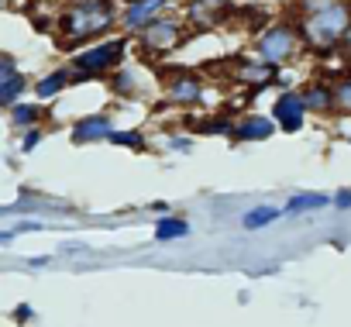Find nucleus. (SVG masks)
Here are the masks:
<instances>
[{"instance_id":"nucleus-23","label":"nucleus","mask_w":351,"mask_h":327,"mask_svg":"<svg viewBox=\"0 0 351 327\" xmlns=\"http://www.w3.org/2000/svg\"><path fill=\"white\" fill-rule=\"evenodd\" d=\"M324 4L327 0H296V11H300V18H306V14H317Z\"/></svg>"},{"instance_id":"nucleus-25","label":"nucleus","mask_w":351,"mask_h":327,"mask_svg":"<svg viewBox=\"0 0 351 327\" xmlns=\"http://www.w3.org/2000/svg\"><path fill=\"white\" fill-rule=\"evenodd\" d=\"M11 317H14V324H32V320H35V310H32L28 303H21V306H18Z\"/></svg>"},{"instance_id":"nucleus-15","label":"nucleus","mask_w":351,"mask_h":327,"mask_svg":"<svg viewBox=\"0 0 351 327\" xmlns=\"http://www.w3.org/2000/svg\"><path fill=\"white\" fill-rule=\"evenodd\" d=\"M49 121V110H45V104L42 100H18L11 110H8V124H11V131H28V128H38V124H45Z\"/></svg>"},{"instance_id":"nucleus-13","label":"nucleus","mask_w":351,"mask_h":327,"mask_svg":"<svg viewBox=\"0 0 351 327\" xmlns=\"http://www.w3.org/2000/svg\"><path fill=\"white\" fill-rule=\"evenodd\" d=\"M276 121H272V114H255V110H245L241 117H238V128H234V134H231V141H238V145H248V141H269L272 134H276Z\"/></svg>"},{"instance_id":"nucleus-10","label":"nucleus","mask_w":351,"mask_h":327,"mask_svg":"<svg viewBox=\"0 0 351 327\" xmlns=\"http://www.w3.org/2000/svg\"><path fill=\"white\" fill-rule=\"evenodd\" d=\"M28 93V73L18 69V59L11 52L0 56V107L11 110L18 100H25Z\"/></svg>"},{"instance_id":"nucleus-26","label":"nucleus","mask_w":351,"mask_h":327,"mask_svg":"<svg viewBox=\"0 0 351 327\" xmlns=\"http://www.w3.org/2000/svg\"><path fill=\"white\" fill-rule=\"evenodd\" d=\"M14 238H18V234H14V228H4V231H0V245H4V248H11V245H14Z\"/></svg>"},{"instance_id":"nucleus-18","label":"nucleus","mask_w":351,"mask_h":327,"mask_svg":"<svg viewBox=\"0 0 351 327\" xmlns=\"http://www.w3.org/2000/svg\"><path fill=\"white\" fill-rule=\"evenodd\" d=\"M330 93H334V107L337 114L351 117V66H344L341 73H330Z\"/></svg>"},{"instance_id":"nucleus-11","label":"nucleus","mask_w":351,"mask_h":327,"mask_svg":"<svg viewBox=\"0 0 351 327\" xmlns=\"http://www.w3.org/2000/svg\"><path fill=\"white\" fill-rule=\"evenodd\" d=\"M107 90H110L117 100H138V97H145V90H148V83H145V69L124 62L121 69H114V73L107 76Z\"/></svg>"},{"instance_id":"nucleus-1","label":"nucleus","mask_w":351,"mask_h":327,"mask_svg":"<svg viewBox=\"0 0 351 327\" xmlns=\"http://www.w3.org/2000/svg\"><path fill=\"white\" fill-rule=\"evenodd\" d=\"M121 28V4L117 0H66V8L56 18L59 45L73 56L83 45H93Z\"/></svg>"},{"instance_id":"nucleus-16","label":"nucleus","mask_w":351,"mask_h":327,"mask_svg":"<svg viewBox=\"0 0 351 327\" xmlns=\"http://www.w3.org/2000/svg\"><path fill=\"white\" fill-rule=\"evenodd\" d=\"M324 207H334V193H317V190H300L286 200V214H317Z\"/></svg>"},{"instance_id":"nucleus-19","label":"nucleus","mask_w":351,"mask_h":327,"mask_svg":"<svg viewBox=\"0 0 351 327\" xmlns=\"http://www.w3.org/2000/svg\"><path fill=\"white\" fill-rule=\"evenodd\" d=\"M190 234V221L186 217H176V214H165L155 221V241H176V238H186Z\"/></svg>"},{"instance_id":"nucleus-27","label":"nucleus","mask_w":351,"mask_h":327,"mask_svg":"<svg viewBox=\"0 0 351 327\" xmlns=\"http://www.w3.org/2000/svg\"><path fill=\"white\" fill-rule=\"evenodd\" d=\"M152 214L165 217V214H169V204H165V200H155V204H152Z\"/></svg>"},{"instance_id":"nucleus-5","label":"nucleus","mask_w":351,"mask_h":327,"mask_svg":"<svg viewBox=\"0 0 351 327\" xmlns=\"http://www.w3.org/2000/svg\"><path fill=\"white\" fill-rule=\"evenodd\" d=\"M190 38H193V28H190L186 18H180V14H162V18H155V21L138 35V45H141L145 56L165 59V56H172L176 49H180V45H186Z\"/></svg>"},{"instance_id":"nucleus-3","label":"nucleus","mask_w":351,"mask_h":327,"mask_svg":"<svg viewBox=\"0 0 351 327\" xmlns=\"http://www.w3.org/2000/svg\"><path fill=\"white\" fill-rule=\"evenodd\" d=\"M128 45H131V35H110V38H100V42L83 45L80 52H73L69 66L76 73V86L90 83V80H104L114 69H121L124 59H128Z\"/></svg>"},{"instance_id":"nucleus-22","label":"nucleus","mask_w":351,"mask_h":327,"mask_svg":"<svg viewBox=\"0 0 351 327\" xmlns=\"http://www.w3.org/2000/svg\"><path fill=\"white\" fill-rule=\"evenodd\" d=\"M169 148L172 152H193V134H172L169 138Z\"/></svg>"},{"instance_id":"nucleus-4","label":"nucleus","mask_w":351,"mask_h":327,"mask_svg":"<svg viewBox=\"0 0 351 327\" xmlns=\"http://www.w3.org/2000/svg\"><path fill=\"white\" fill-rule=\"evenodd\" d=\"M303 45V35H300V25L296 21H272L258 32L255 38V56L262 62H269L272 69H282L293 62V56L300 52Z\"/></svg>"},{"instance_id":"nucleus-9","label":"nucleus","mask_w":351,"mask_h":327,"mask_svg":"<svg viewBox=\"0 0 351 327\" xmlns=\"http://www.w3.org/2000/svg\"><path fill=\"white\" fill-rule=\"evenodd\" d=\"M114 131H117L114 114L110 110H93V114H80L69 124V141L76 148H83V145H97V141H110Z\"/></svg>"},{"instance_id":"nucleus-6","label":"nucleus","mask_w":351,"mask_h":327,"mask_svg":"<svg viewBox=\"0 0 351 327\" xmlns=\"http://www.w3.org/2000/svg\"><path fill=\"white\" fill-rule=\"evenodd\" d=\"M204 93H207V80L197 69H190V66L162 73V97L172 107H197L204 100Z\"/></svg>"},{"instance_id":"nucleus-21","label":"nucleus","mask_w":351,"mask_h":327,"mask_svg":"<svg viewBox=\"0 0 351 327\" xmlns=\"http://www.w3.org/2000/svg\"><path fill=\"white\" fill-rule=\"evenodd\" d=\"M42 138H45V124L21 131V138H18V152H21V155H32V152H35V148L42 145Z\"/></svg>"},{"instance_id":"nucleus-28","label":"nucleus","mask_w":351,"mask_h":327,"mask_svg":"<svg viewBox=\"0 0 351 327\" xmlns=\"http://www.w3.org/2000/svg\"><path fill=\"white\" fill-rule=\"evenodd\" d=\"M204 4H214V8H221V4H228V0H204Z\"/></svg>"},{"instance_id":"nucleus-20","label":"nucleus","mask_w":351,"mask_h":327,"mask_svg":"<svg viewBox=\"0 0 351 327\" xmlns=\"http://www.w3.org/2000/svg\"><path fill=\"white\" fill-rule=\"evenodd\" d=\"M110 145H117V148H128V152H148V134L145 131H138V128H128V131H114L110 134Z\"/></svg>"},{"instance_id":"nucleus-29","label":"nucleus","mask_w":351,"mask_h":327,"mask_svg":"<svg viewBox=\"0 0 351 327\" xmlns=\"http://www.w3.org/2000/svg\"><path fill=\"white\" fill-rule=\"evenodd\" d=\"M348 145H351V134H348Z\"/></svg>"},{"instance_id":"nucleus-24","label":"nucleus","mask_w":351,"mask_h":327,"mask_svg":"<svg viewBox=\"0 0 351 327\" xmlns=\"http://www.w3.org/2000/svg\"><path fill=\"white\" fill-rule=\"evenodd\" d=\"M334 210H351V186L334 193Z\"/></svg>"},{"instance_id":"nucleus-12","label":"nucleus","mask_w":351,"mask_h":327,"mask_svg":"<svg viewBox=\"0 0 351 327\" xmlns=\"http://www.w3.org/2000/svg\"><path fill=\"white\" fill-rule=\"evenodd\" d=\"M69 86H76V73H73V66L66 62V66H56V69H49L45 76H38V80L32 83V93H35V100L52 104V100L62 97Z\"/></svg>"},{"instance_id":"nucleus-14","label":"nucleus","mask_w":351,"mask_h":327,"mask_svg":"<svg viewBox=\"0 0 351 327\" xmlns=\"http://www.w3.org/2000/svg\"><path fill=\"white\" fill-rule=\"evenodd\" d=\"M300 93H303L306 110H310L313 117H330V114H337L334 93H330V83H327V80H310V83L300 86Z\"/></svg>"},{"instance_id":"nucleus-2","label":"nucleus","mask_w":351,"mask_h":327,"mask_svg":"<svg viewBox=\"0 0 351 327\" xmlns=\"http://www.w3.org/2000/svg\"><path fill=\"white\" fill-rule=\"evenodd\" d=\"M303 35V49L313 56H337L341 42L351 35V0H327L317 14L296 21Z\"/></svg>"},{"instance_id":"nucleus-7","label":"nucleus","mask_w":351,"mask_h":327,"mask_svg":"<svg viewBox=\"0 0 351 327\" xmlns=\"http://www.w3.org/2000/svg\"><path fill=\"white\" fill-rule=\"evenodd\" d=\"M172 0H121V35L138 38L155 18L169 11Z\"/></svg>"},{"instance_id":"nucleus-8","label":"nucleus","mask_w":351,"mask_h":327,"mask_svg":"<svg viewBox=\"0 0 351 327\" xmlns=\"http://www.w3.org/2000/svg\"><path fill=\"white\" fill-rule=\"evenodd\" d=\"M269 114H272V121L279 124L282 134H296V131H303V124H306V117H310L306 100H303L300 90H279L276 100H272V110H269Z\"/></svg>"},{"instance_id":"nucleus-17","label":"nucleus","mask_w":351,"mask_h":327,"mask_svg":"<svg viewBox=\"0 0 351 327\" xmlns=\"http://www.w3.org/2000/svg\"><path fill=\"white\" fill-rule=\"evenodd\" d=\"M282 214H286V207L258 204V207H252V210H245V214H241V228H245V231H262V228L276 224Z\"/></svg>"}]
</instances>
